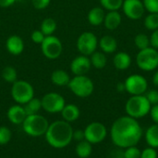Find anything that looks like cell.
<instances>
[{"label":"cell","instance_id":"obj_3","mask_svg":"<svg viewBox=\"0 0 158 158\" xmlns=\"http://www.w3.org/2000/svg\"><path fill=\"white\" fill-rule=\"evenodd\" d=\"M151 107L152 105L144 94L132 95L125 104V111L127 115L139 119L149 115Z\"/></svg>","mask_w":158,"mask_h":158},{"label":"cell","instance_id":"obj_9","mask_svg":"<svg viewBox=\"0 0 158 158\" xmlns=\"http://www.w3.org/2000/svg\"><path fill=\"white\" fill-rule=\"evenodd\" d=\"M42 108L50 114L60 113L64 106L66 105V102L63 96L56 92H49L45 94L42 99Z\"/></svg>","mask_w":158,"mask_h":158},{"label":"cell","instance_id":"obj_42","mask_svg":"<svg viewBox=\"0 0 158 158\" xmlns=\"http://www.w3.org/2000/svg\"><path fill=\"white\" fill-rule=\"evenodd\" d=\"M17 0H0V7H8L12 6Z\"/></svg>","mask_w":158,"mask_h":158},{"label":"cell","instance_id":"obj_20","mask_svg":"<svg viewBox=\"0 0 158 158\" xmlns=\"http://www.w3.org/2000/svg\"><path fill=\"white\" fill-rule=\"evenodd\" d=\"M113 63H114V66L118 70L124 71V70H127L131 66V58L127 52H124V51L118 52L113 59Z\"/></svg>","mask_w":158,"mask_h":158},{"label":"cell","instance_id":"obj_35","mask_svg":"<svg viewBox=\"0 0 158 158\" xmlns=\"http://www.w3.org/2000/svg\"><path fill=\"white\" fill-rule=\"evenodd\" d=\"M145 97L151 103V105H156L158 103V90L156 89H150L144 93Z\"/></svg>","mask_w":158,"mask_h":158},{"label":"cell","instance_id":"obj_28","mask_svg":"<svg viewBox=\"0 0 158 158\" xmlns=\"http://www.w3.org/2000/svg\"><path fill=\"white\" fill-rule=\"evenodd\" d=\"M1 75H2V78L7 82V83H11L13 84L15 81H17L18 79V74H17V71L16 69L13 67V66H6L3 70H2V73H1Z\"/></svg>","mask_w":158,"mask_h":158},{"label":"cell","instance_id":"obj_7","mask_svg":"<svg viewBox=\"0 0 158 158\" xmlns=\"http://www.w3.org/2000/svg\"><path fill=\"white\" fill-rule=\"evenodd\" d=\"M136 63L138 67L144 72H152L158 68L157 49L149 47L142 49L136 56Z\"/></svg>","mask_w":158,"mask_h":158},{"label":"cell","instance_id":"obj_26","mask_svg":"<svg viewBox=\"0 0 158 158\" xmlns=\"http://www.w3.org/2000/svg\"><path fill=\"white\" fill-rule=\"evenodd\" d=\"M23 108L25 110V113L27 115H31L38 114V112L42 109V102L41 99L32 98L28 102L23 104Z\"/></svg>","mask_w":158,"mask_h":158},{"label":"cell","instance_id":"obj_17","mask_svg":"<svg viewBox=\"0 0 158 158\" xmlns=\"http://www.w3.org/2000/svg\"><path fill=\"white\" fill-rule=\"evenodd\" d=\"M122 21V17L118 10H113V11H108L107 14L105 16L104 20V25L107 30L113 31L116 30L121 23Z\"/></svg>","mask_w":158,"mask_h":158},{"label":"cell","instance_id":"obj_30","mask_svg":"<svg viewBox=\"0 0 158 158\" xmlns=\"http://www.w3.org/2000/svg\"><path fill=\"white\" fill-rule=\"evenodd\" d=\"M134 44L139 50L147 48L150 46V37L144 34H138L134 38Z\"/></svg>","mask_w":158,"mask_h":158},{"label":"cell","instance_id":"obj_24","mask_svg":"<svg viewBox=\"0 0 158 158\" xmlns=\"http://www.w3.org/2000/svg\"><path fill=\"white\" fill-rule=\"evenodd\" d=\"M90 56H91V58H90L91 64L95 69L101 70V69H104L106 67V62H107L106 53H104L103 51H94Z\"/></svg>","mask_w":158,"mask_h":158},{"label":"cell","instance_id":"obj_11","mask_svg":"<svg viewBox=\"0 0 158 158\" xmlns=\"http://www.w3.org/2000/svg\"><path fill=\"white\" fill-rule=\"evenodd\" d=\"M126 91L132 95H143L148 90V82L146 78L141 74H134L127 77L125 80Z\"/></svg>","mask_w":158,"mask_h":158},{"label":"cell","instance_id":"obj_27","mask_svg":"<svg viewBox=\"0 0 158 158\" xmlns=\"http://www.w3.org/2000/svg\"><path fill=\"white\" fill-rule=\"evenodd\" d=\"M40 30L45 36L52 35L56 30V21L52 18H46L42 21Z\"/></svg>","mask_w":158,"mask_h":158},{"label":"cell","instance_id":"obj_43","mask_svg":"<svg viewBox=\"0 0 158 158\" xmlns=\"http://www.w3.org/2000/svg\"><path fill=\"white\" fill-rule=\"evenodd\" d=\"M117 89L118 92H124L126 91V88H125V83L124 82H118L117 85Z\"/></svg>","mask_w":158,"mask_h":158},{"label":"cell","instance_id":"obj_10","mask_svg":"<svg viewBox=\"0 0 158 158\" xmlns=\"http://www.w3.org/2000/svg\"><path fill=\"white\" fill-rule=\"evenodd\" d=\"M98 47V39L96 35L91 32L82 33L77 40V48L81 55L90 56Z\"/></svg>","mask_w":158,"mask_h":158},{"label":"cell","instance_id":"obj_19","mask_svg":"<svg viewBox=\"0 0 158 158\" xmlns=\"http://www.w3.org/2000/svg\"><path fill=\"white\" fill-rule=\"evenodd\" d=\"M60 113H61L63 119L69 123L76 121L80 117V115H81L79 107L75 104H72V103L66 104Z\"/></svg>","mask_w":158,"mask_h":158},{"label":"cell","instance_id":"obj_37","mask_svg":"<svg viewBox=\"0 0 158 158\" xmlns=\"http://www.w3.org/2000/svg\"><path fill=\"white\" fill-rule=\"evenodd\" d=\"M44 37H45V35L44 34V33L41 30H34L31 33V38L32 42L35 43V44H40V45L44 41Z\"/></svg>","mask_w":158,"mask_h":158},{"label":"cell","instance_id":"obj_41","mask_svg":"<svg viewBox=\"0 0 158 158\" xmlns=\"http://www.w3.org/2000/svg\"><path fill=\"white\" fill-rule=\"evenodd\" d=\"M73 140L79 142H81L83 140H85V134H84V130L81 129H77V130H73V136H72Z\"/></svg>","mask_w":158,"mask_h":158},{"label":"cell","instance_id":"obj_45","mask_svg":"<svg viewBox=\"0 0 158 158\" xmlns=\"http://www.w3.org/2000/svg\"><path fill=\"white\" fill-rule=\"evenodd\" d=\"M0 26H1V20H0Z\"/></svg>","mask_w":158,"mask_h":158},{"label":"cell","instance_id":"obj_1","mask_svg":"<svg viewBox=\"0 0 158 158\" xmlns=\"http://www.w3.org/2000/svg\"><path fill=\"white\" fill-rule=\"evenodd\" d=\"M143 135V130L138 120L129 115L121 116L115 120L110 129L112 142L121 149L137 145Z\"/></svg>","mask_w":158,"mask_h":158},{"label":"cell","instance_id":"obj_40","mask_svg":"<svg viewBox=\"0 0 158 158\" xmlns=\"http://www.w3.org/2000/svg\"><path fill=\"white\" fill-rule=\"evenodd\" d=\"M152 120L155 124H158V103L156 105H152L150 113H149Z\"/></svg>","mask_w":158,"mask_h":158},{"label":"cell","instance_id":"obj_4","mask_svg":"<svg viewBox=\"0 0 158 158\" xmlns=\"http://www.w3.org/2000/svg\"><path fill=\"white\" fill-rule=\"evenodd\" d=\"M21 125L24 132L31 137H40L44 135L49 127L47 119L38 114L27 115Z\"/></svg>","mask_w":158,"mask_h":158},{"label":"cell","instance_id":"obj_34","mask_svg":"<svg viewBox=\"0 0 158 158\" xmlns=\"http://www.w3.org/2000/svg\"><path fill=\"white\" fill-rule=\"evenodd\" d=\"M143 3L149 13H158V0H143Z\"/></svg>","mask_w":158,"mask_h":158},{"label":"cell","instance_id":"obj_39","mask_svg":"<svg viewBox=\"0 0 158 158\" xmlns=\"http://www.w3.org/2000/svg\"><path fill=\"white\" fill-rule=\"evenodd\" d=\"M150 46L156 49H158V29L153 31L150 35Z\"/></svg>","mask_w":158,"mask_h":158},{"label":"cell","instance_id":"obj_5","mask_svg":"<svg viewBox=\"0 0 158 158\" xmlns=\"http://www.w3.org/2000/svg\"><path fill=\"white\" fill-rule=\"evenodd\" d=\"M68 87L70 91L79 98H87L91 96L94 89L93 80L85 74L75 75L73 78H70Z\"/></svg>","mask_w":158,"mask_h":158},{"label":"cell","instance_id":"obj_6","mask_svg":"<svg viewBox=\"0 0 158 158\" xmlns=\"http://www.w3.org/2000/svg\"><path fill=\"white\" fill-rule=\"evenodd\" d=\"M11 97L18 104H25L34 97L32 86L25 80H17L11 87Z\"/></svg>","mask_w":158,"mask_h":158},{"label":"cell","instance_id":"obj_25","mask_svg":"<svg viewBox=\"0 0 158 158\" xmlns=\"http://www.w3.org/2000/svg\"><path fill=\"white\" fill-rule=\"evenodd\" d=\"M76 155L80 158H88L93 152V146L92 143H90L88 141L83 140L81 142H79L76 145Z\"/></svg>","mask_w":158,"mask_h":158},{"label":"cell","instance_id":"obj_23","mask_svg":"<svg viewBox=\"0 0 158 158\" xmlns=\"http://www.w3.org/2000/svg\"><path fill=\"white\" fill-rule=\"evenodd\" d=\"M146 143L148 146L153 148H158V124H154L150 126L144 134Z\"/></svg>","mask_w":158,"mask_h":158},{"label":"cell","instance_id":"obj_29","mask_svg":"<svg viewBox=\"0 0 158 158\" xmlns=\"http://www.w3.org/2000/svg\"><path fill=\"white\" fill-rule=\"evenodd\" d=\"M124 0H100V4L103 8L113 11V10H119L122 7Z\"/></svg>","mask_w":158,"mask_h":158},{"label":"cell","instance_id":"obj_18","mask_svg":"<svg viewBox=\"0 0 158 158\" xmlns=\"http://www.w3.org/2000/svg\"><path fill=\"white\" fill-rule=\"evenodd\" d=\"M98 45L106 54H112L118 48V42L112 35H104L100 38Z\"/></svg>","mask_w":158,"mask_h":158},{"label":"cell","instance_id":"obj_21","mask_svg":"<svg viewBox=\"0 0 158 158\" xmlns=\"http://www.w3.org/2000/svg\"><path fill=\"white\" fill-rule=\"evenodd\" d=\"M105 16H106V14H105L104 9L100 7H93L89 11L87 19L91 25L99 26L104 23Z\"/></svg>","mask_w":158,"mask_h":158},{"label":"cell","instance_id":"obj_15","mask_svg":"<svg viewBox=\"0 0 158 158\" xmlns=\"http://www.w3.org/2000/svg\"><path fill=\"white\" fill-rule=\"evenodd\" d=\"M7 119L15 125H21L23 121L25 120L27 115L25 113V110L23 108V105L21 104H16L9 107L6 113Z\"/></svg>","mask_w":158,"mask_h":158},{"label":"cell","instance_id":"obj_32","mask_svg":"<svg viewBox=\"0 0 158 158\" xmlns=\"http://www.w3.org/2000/svg\"><path fill=\"white\" fill-rule=\"evenodd\" d=\"M11 131L6 127H0V145H6L11 140Z\"/></svg>","mask_w":158,"mask_h":158},{"label":"cell","instance_id":"obj_8","mask_svg":"<svg viewBox=\"0 0 158 158\" xmlns=\"http://www.w3.org/2000/svg\"><path fill=\"white\" fill-rule=\"evenodd\" d=\"M41 50L43 55L50 60L57 59L63 50V46L59 38L52 35H47L44 37V41L41 44Z\"/></svg>","mask_w":158,"mask_h":158},{"label":"cell","instance_id":"obj_16","mask_svg":"<svg viewBox=\"0 0 158 158\" xmlns=\"http://www.w3.org/2000/svg\"><path fill=\"white\" fill-rule=\"evenodd\" d=\"M6 50L14 56L20 55L24 50V42L22 38L17 34L10 35L6 41Z\"/></svg>","mask_w":158,"mask_h":158},{"label":"cell","instance_id":"obj_12","mask_svg":"<svg viewBox=\"0 0 158 158\" xmlns=\"http://www.w3.org/2000/svg\"><path fill=\"white\" fill-rule=\"evenodd\" d=\"M85 140L92 144H97L105 141L107 135L106 126L100 122L90 123L84 129Z\"/></svg>","mask_w":158,"mask_h":158},{"label":"cell","instance_id":"obj_2","mask_svg":"<svg viewBox=\"0 0 158 158\" xmlns=\"http://www.w3.org/2000/svg\"><path fill=\"white\" fill-rule=\"evenodd\" d=\"M44 136L49 145L56 149H62L67 147L73 140V129L69 122L56 120L49 124Z\"/></svg>","mask_w":158,"mask_h":158},{"label":"cell","instance_id":"obj_33","mask_svg":"<svg viewBox=\"0 0 158 158\" xmlns=\"http://www.w3.org/2000/svg\"><path fill=\"white\" fill-rule=\"evenodd\" d=\"M141 150L135 146H130L128 148H125V151L123 152L124 158H141Z\"/></svg>","mask_w":158,"mask_h":158},{"label":"cell","instance_id":"obj_22","mask_svg":"<svg viewBox=\"0 0 158 158\" xmlns=\"http://www.w3.org/2000/svg\"><path fill=\"white\" fill-rule=\"evenodd\" d=\"M51 81L54 85H56L57 87H65V86L69 85V83L70 81V77L66 71L57 69L52 73Z\"/></svg>","mask_w":158,"mask_h":158},{"label":"cell","instance_id":"obj_44","mask_svg":"<svg viewBox=\"0 0 158 158\" xmlns=\"http://www.w3.org/2000/svg\"><path fill=\"white\" fill-rule=\"evenodd\" d=\"M153 83L155 86L158 87V70L155 73V74L153 75Z\"/></svg>","mask_w":158,"mask_h":158},{"label":"cell","instance_id":"obj_31","mask_svg":"<svg viewBox=\"0 0 158 158\" xmlns=\"http://www.w3.org/2000/svg\"><path fill=\"white\" fill-rule=\"evenodd\" d=\"M144 26L150 31L158 29V13H149L144 19Z\"/></svg>","mask_w":158,"mask_h":158},{"label":"cell","instance_id":"obj_36","mask_svg":"<svg viewBox=\"0 0 158 158\" xmlns=\"http://www.w3.org/2000/svg\"><path fill=\"white\" fill-rule=\"evenodd\" d=\"M157 156L156 149L150 146L141 152V158H157Z\"/></svg>","mask_w":158,"mask_h":158},{"label":"cell","instance_id":"obj_13","mask_svg":"<svg viewBox=\"0 0 158 158\" xmlns=\"http://www.w3.org/2000/svg\"><path fill=\"white\" fill-rule=\"evenodd\" d=\"M122 9L127 18L131 20H140L143 18L145 8L142 0H124Z\"/></svg>","mask_w":158,"mask_h":158},{"label":"cell","instance_id":"obj_14","mask_svg":"<svg viewBox=\"0 0 158 158\" xmlns=\"http://www.w3.org/2000/svg\"><path fill=\"white\" fill-rule=\"evenodd\" d=\"M91 61L88 56L80 55L72 60L70 63V70L74 75H84L91 69Z\"/></svg>","mask_w":158,"mask_h":158},{"label":"cell","instance_id":"obj_38","mask_svg":"<svg viewBox=\"0 0 158 158\" xmlns=\"http://www.w3.org/2000/svg\"><path fill=\"white\" fill-rule=\"evenodd\" d=\"M50 2H51V0H31V4H32L33 7L38 10L46 8L49 6Z\"/></svg>","mask_w":158,"mask_h":158}]
</instances>
